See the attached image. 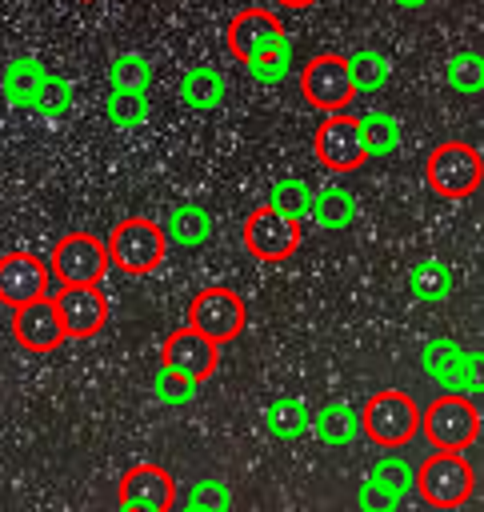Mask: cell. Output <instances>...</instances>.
<instances>
[{"label": "cell", "instance_id": "36", "mask_svg": "<svg viewBox=\"0 0 484 512\" xmlns=\"http://www.w3.org/2000/svg\"><path fill=\"white\" fill-rule=\"evenodd\" d=\"M456 352H460V344H456L452 336H432V340L420 348V368H424V376L440 380L444 368L456 360Z\"/></svg>", "mask_w": 484, "mask_h": 512}, {"label": "cell", "instance_id": "23", "mask_svg": "<svg viewBox=\"0 0 484 512\" xmlns=\"http://www.w3.org/2000/svg\"><path fill=\"white\" fill-rule=\"evenodd\" d=\"M308 420H312V412H308V404H304L300 396H276V400L264 408V428H268L276 440H296V436H304V432H308Z\"/></svg>", "mask_w": 484, "mask_h": 512}, {"label": "cell", "instance_id": "32", "mask_svg": "<svg viewBox=\"0 0 484 512\" xmlns=\"http://www.w3.org/2000/svg\"><path fill=\"white\" fill-rule=\"evenodd\" d=\"M312 184L308 180H300V176H284V180H276L272 184V196H268V204L276 208V212H284V216H292V220H304L308 216V208H312Z\"/></svg>", "mask_w": 484, "mask_h": 512}, {"label": "cell", "instance_id": "3", "mask_svg": "<svg viewBox=\"0 0 484 512\" xmlns=\"http://www.w3.org/2000/svg\"><path fill=\"white\" fill-rule=\"evenodd\" d=\"M104 244H108V264H116L124 276H152L168 260L164 228L148 216H124Z\"/></svg>", "mask_w": 484, "mask_h": 512}, {"label": "cell", "instance_id": "14", "mask_svg": "<svg viewBox=\"0 0 484 512\" xmlns=\"http://www.w3.org/2000/svg\"><path fill=\"white\" fill-rule=\"evenodd\" d=\"M12 336L28 352H56L68 336H64V324L56 316L52 296H36V300L12 308Z\"/></svg>", "mask_w": 484, "mask_h": 512}, {"label": "cell", "instance_id": "11", "mask_svg": "<svg viewBox=\"0 0 484 512\" xmlns=\"http://www.w3.org/2000/svg\"><path fill=\"white\" fill-rule=\"evenodd\" d=\"M52 304L68 340H92L108 324V296L100 292V284H60Z\"/></svg>", "mask_w": 484, "mask_h": 512}, {"label": "cell", "instance_id": "21", "mask_svg": "<svg viewBox=\"0 0 484 512\" xmlns=\"http://www.w3.org/2000/svg\"><path fill=\"white\" fill-rule=\"evenodd\" d=\"M452 288H456V276L444 260H420L408 272V292L420 304H444L452 296Z\"/></svg>", "mask_w": 484, "mask_h": 512}, {"label": "cell", "instance_id": "6", "mask_svg": "<svg viewBox=\"0 0 484 512\" xmlns=\"http://www.w3.org/2000/svg\"><path fill=\"white\" fill-rule=\"evenodd\" d=\"M300 96L316 112H344L356 100L352 76H348V56L344 52H316L300 68Z\"/></svg>", "mask_w": 484, "mask_h": 512}, {"label": "cell", "instance_id": "10", "mask_svg": "<svg viewBox=\"0 0 484 512\" xmlns=\"http://www.w3.org/2000/svg\"><path fill=\"white\" fill-rule=\"evenodd\" d=\"M244 248L264 264H280L300 248V220L276 212L272 204H260L244 216Z\"/></svg>", "mask_w": 484, "mask_h": 512}, {"label": "cell", "instance_id": "28", "mask_svg": "<svg viewBox=\"0 0 484 512\" xmlns=\"http://www.w3.org/2000/svg\"><path fill=\"white\" fill-rule=\"evenodd\" d=\"M196 392H200V380H192L188 372H180V368H172V364H160L156 376H152V396H156L164 408H184V404L196 400Z\"/></svg>", "mask_w": 484, "mask_h": 512}, {"label": "cell", "instance_id": "30", "mask_svg": "<svg viewBox=\"0 0 484 512\" xmlns=\"http://www.w3.org/2000/svg\"><path fill=\"white\" fill-rule=\"evenodd\" d=\"M444 80H448L452 92H460V96H476V92L484 88V60H480V52H472V48L452 52L448 64H444Z\"/></svg>", "mask_w": 484, "mask_h": 512}, {"label": "cell", "instance_id": "37", "mask_svg": "<svg viewBox=\"0 0 484 512\" xmlns=\"http://www.w3.org/2000/svg\"><path fill=\"white\" fill-rule=\"evenodd\" d=\"M356 508H360V512H396V508H400V496H396L388 484H380L376 476H368V480L356 488Z\"/></svg>", "mask_w": 484, "mask_h": 512}, {"label": "cell", "instance_id": "40", "mask_svg": "<svg viewBox=\"0 0 484 512\" xmlns=\"http://www.w3.org/2000/svg\"><path fill=\"white\" fill-rule=\"evenodd\" d=\"M80 4H92V0H80Z\"/></svg>", "mask_w": 484, "mask_h": 512}, {"label": "cell", "instance_id": "24", "mask_svg": "<svg viewBox=\"0 0 484 512\" xmlns=\"http://www.w3.org/2000/svg\"><path fill=\"white\" fill-rule=\"evenodd\" d=\"M244 68H248V76H252L256 84H280V80L292 72V40H288V36L272 40L268 48L252 52V56L244 60Z\"/></svg>", "mask_w": 484, "mask_h": 512}, {"label": "cell", "instance_id": "26", "mask_svg": "<svg viewBox=\"0 0 484 512\" xmlns=\"http://www.w3.org/2000/svg\"><path fill=\"white\" fill-rule=\"evenodd\" d=\"M348 76H352L356 96L360 92H380L388 84V76H392V64H388V56L380 48H360V52L348 56Z\"/></svg>", "mask_w": 484, "mask_h": 512}, {"label": "cell", "instance_id": "27", "mask_svg": "<svg viewBox=\"0 0 484 512\" xmlns=\"http://www.w3.org/2000/svg\"><path fill=\"white\" fill-rule=\"evenodd\" d=\"M148 112H152V100L148 92H136V88H112L104 100V116L112 120V128H140Z\"/></svg>", "mask_w": 484, "mask_h": 512}, {"label": "cell", "instance_id": "29", "mask_svg": "<svg viewBox=\"0 0 484 512\" xmlns=\"http://www.w3.org/2000/svg\"><path fill=\"white\" fill-rule=\"evenodd\" d=\"M156 80V68L144 52H120L112 64H108V84L112 88H136V92H148Z\"/></svg>", "mask_w": 484, "mask_h": 512}, {"label": "cell", "instance_id": "2", "mask_svg": "<svg viewBox=\"0 0 484 512\" xmlns=\"http://www.w3.org/2000/svg\"><path fill=\"white\" fill-rule=\"evenodd\" d=\"M360 432L380 448H404L420 436V404L412 392L380 388L360 408Z\"/></svg>", "mask_w": 484, "mask_h": 512}, {"label": "cell", "instance_id": "16", "mask_svg": "<svg viewBox=\"0 0 484 512\" xmlns=\"http://www.w3.org/2000/svg\"><path fill=\"white\" fill-rule=\"evenodd\" d=\"M280 36H284V24H280L276 12H268V8H240V12L228 20V28H224V48H228L232 60L244 64L252 52L268 48V44L280 40Z\"/></svg>", "mask_w": 484, "mask_h": 512}, {"label": "cell", "instance_id": "22", "mask_svg": "<svg viewBox=\"0 0 484 512\" xmlns=\"http://www.w3.org/2000/svg\"><path fill=\"white\" fill-rule=\"evenodd\" d=\"M308 216H312L320 228L340 232V228H348V224L356 220V196H352L348 188H340V184H328V188L312 192V208H308Z\"/></svg>", "mask_w": 484, "mask_h": 512}, {"label": "cell", "instance_id": "19", "mask_svg": "<svg viewBox=\"0 0 484 512\" xmlns=\"http://www.w3.org/2000/svg\"><path fill=\"white\" fill-rule=\"evenodd\" d=\"M160 228H164L168 248H172V244H176V248H200V244L212 236V216H208V208H200V204H172Z\"/></svg>", "mask_w": 484, "mask_h": 512}, {"label": "cell", "instance_id": "39", "mask_svg": "<svg viewBox=\"0 0 484 512\" xmlns=\"http://www.w3.org/2000/svg\"><path fill=\"white\" fill-rule=\"evenodd\" d=\"M396 8H404V12H416V8H428L432 0H392Z\"/></svg>", "mask_w": 484, "mask_h": 512}, {"label": "cell", "instance_id": "38", "mask_svg": "<svg viewBox=\"0 0 484 512\" xmlns=\"http://www.w3.org/2000/svg\"><path fill=\"white\" fill-rule=\"evenodd\" d=\"M280 8H288V12H304V8H312L316 0H276Z\"/></svg>", "mask_w": 484, "mask_h": 512}, {"label": "cell", "instance_id": "5", "mask_svg": "<svg viewBox=\"0 0 484 512\" xmlns=\"http://www.w3.org/2000/svg\"><path fill=\"white\" fill-rule=\"evenodd\" d=\"M424 180L436 196L444 200H468L480 180H484V160L476 152V144H464V140H444L428 152L424 160Z\"/></svg>", "mask_w": 484, "mask_h": 512}, {"label": "cell", "instance_id": "35", "mask_svg": "<svg viewBox=\"0 0 484 512\" xmlns=\"http://www.w3.org/2000/svg\"><path fill=\"white\" fill-rule=\"evenodd\" d=\"M412 472H416V468H412L404 456H392V452H388V456H380V460L372 464V476H376L380 484H388L400 500L412 492Z\"/></svg>", "mask_w": 484, "mask_h": 512}, {"label": "cell", "instance_id": "12", "mask_svg": "<svg viewBox=\"0 0 484 512\" xmlns=\"http://www.w3.org/2000/svg\"><path fill=\"white\" fill-rule=\"evenodd\" d=\"M116 504L124 512H168L176 504V480L164 464H132L124 476H120V488H116Z\"/></svg>", "mask_w": 484, "mask_h": 512}, {"label": "cell", "instance_id": "17", "mask_svg": "<svg viewBox=\"0 0 484 512\" xmlns=\"http://www.w3.org/2000/svg\"><path fill=\"white\" fill-rule=\"evenodd\" d=\"M44 64L36 56H12L4 64V76H0V96L8 108H32L36 104V92L44 84Z\"/></svg>", "mask_w": 484, "mask_h": 512}, {"label": "cell", "instance_id": "13", "mask_svg": "<svg viewBox=\"0 0 484 512\" xmlns=\"http://www.w3.org/2000/svg\"><path fill=\"white\" fill-rule=\"evenodd\" d=\"M160 364H172L180 372H188L192 380H208L216 368H220V344L208 340L204 332H196L192 324H180L164 336L160 344Z\"/></svg>", "mask_w": 484, "mask_h": 512}, {"label": "cell", "instance_id": "34", "mask_svg": "<svg viewBox=\"0 0 484 512\" xmlns=\"http://www.w3.org/2000/svg\"><path fill=\"white\" fill-rule=\"evenodd\" d=\"M188 512H228L232 508V488L224 480H196L184 496Z\"/></svg>", "mask_w": 484, "mask_h": 512}, {"label": "cell", "instance_id": "8", "mask_svg": "<svg viewBox=\"0 0 484 512\" xmlns=\"http://www.w3.org/2000/svg\"><path fill=\"white\" fill-rule=\"evenodd\" d=\"M184 324H192L196 332H204L208 340H216L220 348L232 344L244 324H248V304L232 292V288H200L188 300V316Z\"/></svg>", "mask_w": 484, "mask_h": 512}, {"label": "cell", "instance_id": "1", "mask_svg": "<svg viewBox=\"0 0 484 512\" xmlns=\"http://www.w3.org/2000/svg\"><path fill=\"white\" fill-rule=\"evenodd\" d=\"M412 492L428 508H464L476 496V468L464 452L432 448L412 472Z\"/></svg>", "mask_w": 484, "mask_h": 512}, {"label": "cell", "instance_id": "15", "mask_svg": "<svg viewBox=\"0 0 484 512\" xmlns=\"http://www.w3.org/2000/svg\"><path fill=\"white\" fill-rule=\"evenodd\" d=\"M36 296H48V264L24 248L0 256V304L20 308Z\"/></svg>", "mask_w": 484, "mask_h": 512}, {"label": "cell", "instance_id": "18", "mask_svg": "<svg viewBox=\"0 0 484 512\" xmlns=\"http://www.w3.org/2000/svg\"><path fill=\"white\" fill-rule=\"evenodd\" d=\"M308 428L316 432V440L324 448H344V444H352L360 436V412L352 404H344V400H328L324 408L312 412Z\"/></svg>", "mask_w": 484, "mask_h": 512}, {"label": "cell", "instance_id": "7", "mask_svg": "<svg viewBox=\"0 0 484 512\" xmlns=\"http://www.w3.org/2000/svg\"><path fill=\"white\" fill-rule=\"evenodd\" d=\"M324 120L316 124V136H312V152L320 160L324 172H336V176H348V172H360L364 168V144H360V124L356 116L344 108V112H320Z\"/></svg>", "mask_w": 484, "mask_h": 512}, {"label": "cell", "instance_id": "9", "mask_svg": "<svg viewBox=\"0 0 484 512\" xmlns=\"http://www.w3.org/2000/svg\"><path fill=\"white\" fill-rule=\"evenodd\" d=\"M48 272L60 284H100L108 272V244L92 232H68L48 252Z\"/></svg>", "mask_w": 484, "mask_h": 512}, {"label": "cell", "instance_id": "4", "mask_svg": "<svg viewBox=\"0 0 484 512\" xmlns=\"http://www.w3.org/2000/svg\"><path fill=\"white\" fill-rule=\"evenodd\" d=\"M420 436L432 448H452L464 452L480 440V408L476 396L464 392H444L428 408H420Z\"/></svg>", "mask_w": 484, "mask_h": 512}, {"label": "cell", "instance_id": "20", "mask_svg": "<svg viewBox=\"0 0 484 512\" xmlns=\"http://www.w3.org/2000/svg\"><path fill=\"white\" fill-rule=\"evenodd\" d=\"M228 96V84H224V72L220 68H208V64H196L180 76V100L192 108V112H212L220 108Z\"/></svg>", "mask_w": 484, "mask_h": 512}, {"label": "cell", "instance_id": "25", "mask_svg": "<svg viewBox=\"0 0 484 512\" xmlns=\"http://www.w3.org/2000/svg\"><path fill=\"white\" fill-rule=\"evenodd\" d=\"M360 124V144H364V156H388L396 144H400V120L392 112H364L356 116Z\"/></svg>", "mask_w": 484, "mask_h": 512}, {"label": "cell", "instance_id": "33", "mask_svg": "<svg viewBox=\"0 0 484 512\" xmlns=\"http://www.w3.org/2000/svg\"><path fill=\"white\" fill-rule=\"evenodd\" d=\"M444 392H464V396H476L480 392V352H456V360L444 368L440 376Z\"/></svg>", "mask_w": 484, "mask_h": 512}, {"label": "cell", "instance_id": "31", "mask_svg": "<svg viewBox=\"0 0 484 512\" xmlns=\"http://www.w3.org/2000/svg\"><path fill=\"white\" fill-rule=\"evenodd\" d=\"M72 80L68 76H60V72H44V84H40V92H36V104H32V112H40L44 120H60V116H68L72 112Z\"/></svg>", "mask_w": 484, "mask_h": 512}]
</instances>
